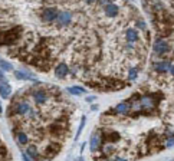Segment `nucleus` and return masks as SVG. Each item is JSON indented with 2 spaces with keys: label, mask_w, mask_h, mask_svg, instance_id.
<instances>
[{
  "label": "nucleus",
  "mask_w": 174,
  "mask_h": 161,
  "mask_svg": "<svg viewBox=\"0 0 174 161\" xmlns=\"http://www.w3.org/2000/svg\"><path fill=\"white\" fill-rule=\"evenodd\" d=\"M58 13H59L58 9H55V7H48V9H45L43 13H42V19H43V22H46V23H52V22L56 20Z\"/></svg>",
  "instance_id": "nucleus-1"
},
{
  "label": "nucleus",
  "mask_w": 174,
  "mask_h": 161,
  "mask_svg": "<svg viewBox=\"0 0 174 161\" xmlns=\"http://www.w3.org/2000/svg\"><path fill=\"white\" fill-rule=\"evenodd\" d=\"M72 20V13L69 10H61L58 13V17H56V22H58L59 26H68Z\"/></svg>",
  "instance_id": "nucleus-2"
},
{
  "label": "nucleus",
  "mask_w": 174,
  "mask_h": 161,
  "mask_svg": "<svg viewBox=\"0 0 174 161\" xmlns=\"http://www.w3.org/2000/svg\"><path fill=\"white\" fill-rule=\"evenodd\" d=\"M170 51V46L168 43L164 39H158L155 43H154V52L157 53V55H164V53H167Z\"/></svg>",
  "instance_id": "nucleus-3"
},
{
  "label": "nucleus",
  "mask_w": 174,
  "mask_h": 161,
  "mask_svg": "<svg viewBox=\"0 0 174 161\" xmlns=\"http://www.w3.org/2000/svg\"><path fill=\"white\" fill-rule=\"evenodd\" d=\"M154 69L158 71V72H166V71H168L170 73H173V65H171V62H168V61H161V62L154 63Z\"/></svg>",
  "instance_id": "nucleus-4"
},
{
  "label": "nucleus",
  "mask_w": 174,
  "mask_h": 161,
  "mask_svg": "<svg viewBox=\"0 0 174 161\" xmlns=\"http://www.w3.org/2000/svg\"><path fill=\"white\" fill-rule=\"evenodd\" d=\"M29 110H30V105H29L26 101H20V102H17L16 106H14V112H16L17 115H27Z\"/></svg>",
  "instance_id": "nucleus-5"
},
{
  "label": "nucleus",
  "mask_w": 174,
  "mask_h": 161,
  "mask_svg": "<svg viewBox=\"0 0 174 161\" xmlns=\"http://www.w3.org/2000/svg\"><path fill=\"white\" fill-rule=\"evenodd\" d=\"M99 145H101V137H99L98 132H94L92 135H91V140H89V147H91V151H96L99 148Z\"/></svg>",
  "instance_id": "nucleus-6"
},
{
  "label": "nucleus",
  "mask_w": 174,
  "mask_h": 161,
  "mask_svg": "<svg viewBox=\"0 0 174 161\" xmlns=\"http://www.w3.org/2000/svg\"><path fill=\"white\" fill-rule=\"evenodd\" d=\"M104 12H105V14L108 17H115L117 14H118V12H120V9H118V6L114 3H106Z\"/></svg>",
  "instance_id": "nucleus-7"
},
{
  "label": "nucleus",
  "mask_w": 174,
  "mask_h": 161,
  "mask_svg": "<svg viewBox=\"0 0 174 161\" xmlns=\"http://www.w3.org/2000/svg\"><path fill=\"white\" fill-rule=\"evenodd\" d=\"M33 99L38 105H43V104L46 102V99H48V95H46L45 91H35L33 92Z\"/></svg>",
  "instance_id": "nucleus-8"
},
{
  "label": "nucleus",
  "mask_w": 174,
  "mask_h": 161,
  "mask_svg": "<svg viewBox=\"0 0 174 161\" xmlns=\"http://www.w3.org/2000/svg\"><path fill=\"white\" fill-rule=\"evenodd\" d=\"M68 73H69V68L66 63H59L56 66V69H55V75L58 76V78H65Z\"/></svg>",
  "instance_id": "nucleus-9"
},
{
  "label": "nucleus",
  "mask_w": 174,
  "mask_h": 161,
  "mask_svg": "<svg viewBox=\"0 0 174 161\" xmlns=\"http://www.w3.org/2000/svg\"><path fill=\"white\" fill-rule=\"evenodd\" d=\"M10 94H12V88H10L9 83L7 82L0 83V96H2L3 99H7V98L10 96Z\"/></svg>",
  "instance_id": "nucleus-10"
},
{
  "label": "nucleus",
  "mask_w": 174,
  "mask_h": 161,
  "mask_svg": "<svg viewBox=\"0 0 174 161\" xmlns=\"http://www.w3.org/2000/svg\"><path fill=\"white\" fill-rule=\"evenodd\" d=\"M125 39L128 43H134V42L138 40V33H137L135 29H128V30L125 32Z\"/></svg>",
  "instance_id": "nucleus-11"
},
{
  "label": "nucleus",
  "mask_w": 174,
  "mask_h": 161,
  "mask_svg": "<svg viewBox=\"0 0 174 161\" xmlns=\"http://www.w3.org/2000/svg\"><path fill=\"white\" fill-rule=\"evenodd\" d=\"M14 76H16L17 79H20V81H36L35 76H32L30 73H27V72H22V71H16Z\"/></svg>",
  "instance_id": "nucleus-12"
},
{
  "label": "nucleus",
  "mask_w": 174,
  "mask_h": 161,
  "mask_svg": "<svg viewBox=\"0 0 174 161\" xmlns=\"http://www.w3.org/2000/svg\"><path fill=\"white\" fill-rule=\"evenodd\" d=\"M128 110H130V104H128V102H121V104H118V105L115 106L114 112H117V114H127V112H128Z\"/></svg>",
  "instance_id": "nucleus-13"
},
{
  "label": "nucleus",
  "mask_w": 174,
  "mask_h": 161,
  "mask_svg": "<svg viewBox=\"0 0 174 161\" xmlns=\"http://www.w3.org/2000/svg\"><path fill=\"white\" fill-rule=\"evenodd\" d=\"M68 92L72 94V95H84L86 91L84 88H81V86H69V88H68Z\"/></svg>",
  "instance_id": "nucleus-14"
},
{
  "label": "nucleus",
  "mask_w": 174,
  "mask_h": 161,
  "mask_svg": "<svg viewBox=\"0 0 174 161\" xmlns=\"http://www.w3.org/2000/svg\"><path fill=\"white\" fill-rule=\"evenodd\" d=\"M141 105H143L144 108H151V106L154 105V102L150 96H144V98H141Z\"/></svg>",
  "instance_id": "nucleus-15"
},
{
  "label": "nucleus",
  "mask_w": 174,
  "mask_h": 161,
  "mask_svg": "<svg viewBox=\"0 0 174 161\" xmlns=\"http://www.w3.org/2000/svg\"><path fill=\"white\" fill-rule=\"evenodd\" d=\"M27 141H29V138H27V135L24 132H19V134H17V142H19L20 145L27 144Z\"/></svg>",
  "instance_id": "nucleus-16"
},
{
  "label": "nucleus",
  "mask_w": 174,
  "mask_h": 161,
  "mask_svg": "<svg viewBox=\"0 0 174 161\" xmlns=\"http://www.w3.org/2000/svg\"><path fill=\"white\" fill-rule=\"evenodd\" d=\"M27 155H29L32 160H36V158H38V150H36V147L30 145V147L27 148Z\"/></svg>",
  "instance_id": "nucleus-17"
},
{
  "label": "nucleus",
  "mask_w": 174,
  "mask_h": 161,
  "mask_svg": "<svg viewBox=\"0 0 174 161\" xmlns=\"http://www.w3.org/2000/svg\"><path fill=\"white\" fill-rule=\"evenodd\" d=\"M85 122H86V117L84 115V117L81 118V124H79V128H78V131H76V140L79 138V135H81V132H82V130H84V127H85Z\"/></svg>",
  "instance_id": "nucleus-18"
},
{
  "label": "nucleus",
  "mask_w": 174,
  "mask_h": 161,
  "mask_svg": "<svg viewBox=\"0 0 174 161\" xmlns=\"http://www.w3.org/2000/svg\"><path fill=\"white\" fill-rule=\"evenodd\" d=\"M0 68L3 69V71H12V69H13V66H12V63H9V62L3 61V59H0Z\"/></svg>",
  "instance_id": "nucleus-19"
},
{
  "label": "nucleus",
  "mask_w": 174,
  "mask_h": 161,
  "mask_svg": "<svg viewBox=\"0 0 174 161\" xmlns=\"http://www.w3.org/2000/svg\"><path fill=\"white\" fill-rule=\"evenodd\" d=\"M137 75H138V72H137V69H135V68L130 69V73H128V79H130V81H135V79H137Z\"/></svg>",
  "instance_id": "nucleus-20"
},
{
  "label": "nucleus",
  "mask_w": 174,
  "mask_h": 161,
  "mask_svg": "<svg viewBox=\"0 0 174 161\" xmlns=\"http://www.w3.org/2000/svg\"><path fill=\"white\" fill-rule=\"evenodd\" d=\"M22 158H23V161H32V158L29 157V155H27V154H24V153H23V154H22Z\"/></svg>",
  "instance_id": "nucleus-21"
},
{
  "label": "nucleus",
  "mask_w": 174,
  "mask_h": 161,
  "mask_svg": "<svg viewBox=\"0 0 174 161\" xmlns=\"http://www.w3.org/2000/svg\"><path fill=\"white\" fill-rule=\"evenodd\" d=\"M2 82H6V76L3 75V72H2V71H0V83Z\"/></svg>",
  "instance_id": "nucleus-22"
},
{
  "label": "nucleus",
  "mask_w": 174,
  "mask_h": 161,
  "mask_svg": "<svg viewBox=\"0 0 174 161\" xmlns=\"http://www.w3.org/2000/svg\"><path fill=\"white\" fill-rule=\"evenodd\" d=\"M167 147H173V137L168 138V141H167Z\"/></svg>",
  "instance_id": "nucleus-23"
},
{
  "label": "nucleus",
  "mask_w": 174,
  "mask_h": 161,
  "mask_svg": "<svg viewBox=\"0 0 174 161\" xmlns=\"http://www.w3.org/2000/svg\"><path fill=\"white\" fill-rule=\"evenodd\" d=\"M86 101H88V102H92V101H95V96H88Z\"/></svg>",
  "instance_id": "nucleus-24"
},
{
  "label": "nucleus",
  "mask_w": 174,
  "mask_h": 161,
  "mask_svg": "<svg viewBox=\"0 0 174 161\" xmlns=\"http://www.w3.org/2000/svg\"><path fill=\"white\" fill-rule=\"evenodd\" d=\"M114 161H125V160H124V158H115Z\"/></svg>",
  "instance_id": "nucleus-25"
},
{
  "label": "nucleus",
  "mask_w": 174,
  "mask_h": 161,
  "mask_svg": "<svg viewBox=\"0 0 174 161\" xmlns=\"http://www.w3.org/2000/svg\"><path fill=\"white\" fill-rule=\"evenodd\" d=\"M75 161H84V158H82V157H78Z\"/></svg>",
  "instance_id": "nucleus-26"
},
{
  "label": "nucleus",
  "mask_w": 174,
  "mask_h": 161,
  "mask_svg": "<svg viewBox=\"0 0 174 161\" xmlns=\"http://www.w3.org/2000/svg\"><path fill=\"white\" fill-rule=\"evenodd\" d=\"M0 114H2V105H0Z\"/></svg>",
  "instance_id": "nucleus-27"
}]
</instances>
